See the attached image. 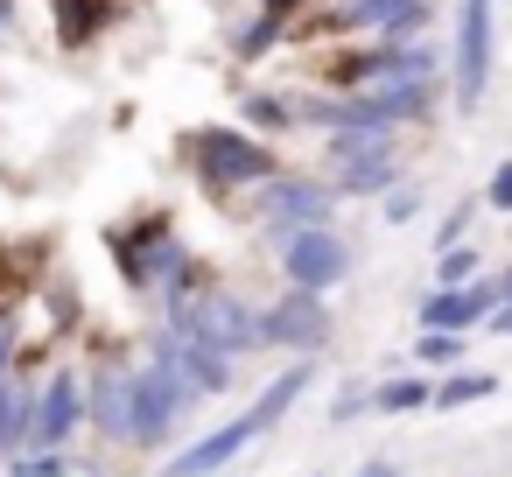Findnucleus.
Returning a JSON list of instances; mask_svg holds the SVG:
<instances>
[{"label":"nucleus","instance_id":"obj_1","mask_svg":"<svg viewBox=\"0 0 512 477\" xmlns=\"http://www.w3.org/2000/svg\"><path fill=\"white\" fill-rule=\"evenodd\" d=\"M197 400V386L169 365V358H155L148 372H134V407H127V442H141V449H162L169 435H176V421H183V407Z\"/></svg>","mask_w":512,"mask_h":477},{"label":"nucleus","instance_id":"obj_2","mask_svg":"<svg viewBox=\"0 0 512 477\" xmlns=\"http://www.w3.org/2000/svg\"><path fill=\"white\" fill-rule=\"evenodd\" d=\"M169 330H183V337H197V344H211V351H225V358H239V351H260V309H246V302H232V295H204V302H169Z\"/></svg>","mask_w":512,"mask_h":477},{"label":"nucleus","instance_id":"obj_3","mask_svg":"<svg viewBox=\"0 0 512 477\" xmlns=\"http://www.w3.org/2000/svg\"><path fill=\"white\" fill-rule=\"evenodd\" d=\"M351 267H358V253H351L330 225H302V232H288V239H281V274H288V288L323 295V288L351 281Z\"/></svg>","mask_w":512,"mask_h":477},{"label":"nucleus","instance_id":"obj_4","mask_svg":"<svg viewBox=\"0 0 512 477\" xmlns=\"http://www.w3.org/2000/svg\"><path fill=\"white\" fill-rule=\"evenodd\" d=\"M190 155H197V169H204L211 190L267 183V176H274V148H260L253 134H232V127H204V134H190Z\"/></svg>","mask_w":512,"mask_h":477},{"label":"nucleus","instance_id":"obj_5","mask_svg":"<svg viewBox=\"0 0 512 477\" xmlns=\"http://www.w3.org/2000/svg\"><path fill=\"white\" fill-rule=\"evenodd\" d=\"M491 85V0H463L456 8V106L477 113Z\"/></svg>","mask_w":512,"mask_h":477},{"label":"nucleus","instance_id":"obj_6","mask_svg":"<svg viewBox=\"0 0 512 477\" xmlns=\"http://www.w3.org/2000/svg\"><path fill=\"white\" fill-rule=\"evenodd\" d=\"M260 218L274 225V239L302 232V225H330V190L323 183H302V176H267L260 183Z\"/></svg>","mask_w":512,"mask_h":477},{"label":"nucleus","instance_id":"obj_7","mask_svg":"<svg viewBox=\"0 0 512 477\" xmlns=\"http://www.w3.org/2000/svg\"><path fill=\"white\" fill-rule=\"evenodd\" d=\"M330 337V309L309 288H288L274 309H260V344H288V351H316Z\"/></svg>","mask_w":512,"mask_h":477},{"label":"nucleus","instance_id":"obj_8","mask_svg":"<svg viewBox=\"0 0 512 477\" xmlns=\"http://www.w3.org/2000/svg\"><path fill=\"white\" fill-rule=\"evenodd\" d=\"M505 295H498V281H463V288H435V295H421V330H477L491 309H498Z\"/></svg>","mask_w":512,"mask_h":477},{"label":"nucleus","instance_id":"obj_9","mask_svg":"<svg viewBox=\"0 0 512 477\" xmlns=\"http://www.w3.org/2000/svg\"><path fill=\"white\" fill-rule=\"evenodd\" d=\"M155 358H169L197 393H232V379H239L225 351H211V344H197V337H183V330H162V337H155Z\"/></svg>","mask_w":512,"mask_h":477},{"label":"nucleus","instance_id":"obj_10","mask_svg":"<svg viewBox=\"0 0 512 477\" xmlns=\"http://www.w3.org/2000/svg\"><path fill=\"white\" fill-rule=\"evenodd\" d=\"M78 421H85V386H78V372H50V386L36 393V442L43 449H57V442H71L78 435Z\"/></svg>","mask_w":512,"mask_h":477},{"label":"nucleus","instance_id":"obj_11","mask_svg":"<svg viewBox=\"0 0 512 477\" xmlns=\"http://www.w3.org/2000/svg\"><path fill=\"white\" fill-rule=\"evenodd\" d=\"M253 442V428L246 421H225V428H211V435H197L190 449H176L169 463H162V477H218L239 449Z\"/></svg>","mask_w":512,"mask_h":477},{"label":"nucleus","instance_id":"obj_12","mask_svg":"<svg viewBox=\"0 0 512 477\" xmlns=\"http://www.w3.org/2000/svg\"><path fill=\"white\" fill-rule=\"evenodd\" d=\"M309 386H316V365H309V351H302V358H295V365H288L281 379H267V386H260V400H253V407H246L239 421H246L253 435H267V428H274V421H281V414H288V407H295V400H302Z\"/></svg>","mask_w":512,"mask_h":477},{"label":"nucleus","instance_id":"obj_13","mask_svg":"<svg viewBox=\"0 0 512 477\" xmlns=\"http://www.w3.org/2000/svg\"><path fill=\"white\" fill-rule=\"evenodd\" d=\"M127 407H134V372H99V386L85 400V414L99 421V435L127 442Z\"/></svg>","mask_w":512,"mask_h":477},{"label":"nucleus","instance_id":"obj_14","mask_svg":"<svg viewBox=\"0 0 512 477\" xmlns=\"http://www.w3.org/2000/svg\"><path fill=\"white\" fill-rule=\"evenodd\" d=\"M29 428H36V386L29 379H0V449L22 456Z\"/></svg>","mask_w":512,"mask_h":477},{"label":"nucleus","instance_id":"obj_15","mask_svg":"<svg viewBox=\"0 0 512 477\" xmlns=\"http://www.w3.org/2000/svg\"><path fill=\"white\" fill-rule=\"evenodd\" d=\"M428 400H435V386H428L421 372H414V379H386V386L372 393L379 414H414V407H428Z\"/></svg>","mask_w":512,"mask_h":477},{"label":"nucleus","instance_id":"obj_16","mask_svg":"<svg viewBox=\"0 0 512 477\" xmlns=\"http://www.w3.org/2000/svg\"><path fill=\"white\" fill-rule=\"evenodd\" d=\"M57 36L78 50V43H92L99 36V0H57Z\"/></svg>","mask_w":512,"mask_h":477},{"label":"nucleus","instance_id":"obj_17","mask_svg":"<svg viewBox=\"0 0 512 477\" xmlns=\"http://www.w3.org/2000/svg\"><path fill=\"white\" fill-rule=\"evenodd\" d=\"M484 393H498L491 372H456V379L435 386V407H463V400H484Z\"/></svg>","mask_w":512,"mask_h":477},{"label":"nucleus","instance_id":"obj_18","mask_svg":"<svg viewBox=\"0 0 512 477\" xmlns=\"http://www.w3.org/2000/svg\"><path fill=\"white\" fill-rule=\"evenodd\" d=\"M463 281H477V253H470V246H442V260H435V288H463Z\"/></svg>","mask_w":512,"mask_h":477},{"label":"nucleus","instance_id":"obj_19","mask_svg":"<svg viewBox=\"0 0 512 477\" xmlns=\"http://www.w3.org/2000/svg\"><path fill=\"white\" fill-rule=\"evenodd\" d=\"M8 470H15V477H64V456H57V449H43V456H8Z\"/></svg>","mask_w":512,"mask_h":477},{"label":"nucleus","instance_id":"obj_20","mask_svg":"<svg viewBox=\"0 0 512 477\" xmlns=\"http://www.w3.org/2000/svg\"><path fill=\"white\" fill-rule=\"evenodd\" d=\"M246 120H260V127H288L295 113H288L281 99H267V92H253V99H246Z\"/></svg>","mask_w":512,"mask_h":477},{"label":"nucleus","instance_id":"obj_21","mask_svg":"<svg viewBox=\"0 0 512 477\" xmlns=\"http://www.w3.org/2000/svg\"><path fill=\"white\" fill-rule=\"evenodd\" d=\"M386 218H393V225H407V218H421V190H407V183H393V190H386Z\"/></svg>","mask_w":512,"mask_h":477},{"label":"nucleus","instance_id":"obj_22","mask_svg":"<svg viewBox=\"0 0 512 477\" xmlns=\"http://www.w3.org/2000/svg\"><path fill=\"white\" fill-rule=\"evenodd\" d=\"M484 204L512 218V162H498V169H491V183H484Z\"/></svg>","mask_w":512,"mask_h":477},{"label":"nucleus","instance_id":"obj_23","mask_svg":"<svg viewBox=\"0 0 512 477\" xmlns=\"http://www.w3.org/2000/svg\"><path fill=\"white\" fill-rule=\"evenodd\" d=\"M414 351H421V358H428V365H442V358H456V351H463V344H456V330H428V337H421V344H414Z\"/></svg>","mask_w":512,"mask_h":477},{"label":"nucleus","instance_id":"obj_24","mask_svg":"<svg viewBox=\"0 0 512 477\" xmlns=\"http://www.w3.org/2000/svg\"><path fill=\"white\" fill-rule=\"evenodd\" d=\"M358 407H372V393H365V386H344V393H337V407H330V421H351Z\"/></svg>","mask_w":512,"mask_h":477},{"label":"nucleus","instance_id":"obj_25","mask_svg":"<svg viewBox=\"0 0 512 477\" xmlns=\"http://www.w3.org/2000/svg\"><path fill=\"white\" fill-rule=\"evenodd\" d=\"M8 365H15V323H0V379H15Z\"/></svg>","mask_w":512,"mask_h":477},{"label":"nucleus","instance_id":"obj_26","mask_svg":"<svg viewBox=\"0 0 512 477\" xmlns=\"http://www.w3.org/2000/svg\"><path fill=\"white\" fill-rule=\"evenodd\" d=\"M463 225H470V204H463V211H449V218H442V246H456V232H463Z\"/></svg>","mask_w":512,"mask_h":477},{"label":"nucleus","instance_id":"obj_27","mask_svg":"<svg viewBox=\"0 0 512 477\" xmlns=\"http://www.w3.org/2000/svg\"><path fill=\"white\" fill-rule=\"evenodd\" d=\"M484 323H491V330H498V337H512V295H505V309H491V316H484Z\"/></svg>","mask_w":512,"mask_h":477},{"label":"nucleus","instance_id":"obj_28","mask_svg":"<svg viewBox=\"0 0 512 477\" xmlns=\"http://www.w3.org/2000/svg\"><path fill=\"white\" fill-rule=\"evenodd\" d=\"M358 477H400V470H393V463H386V456H372V463H365V470H358Z\"/></svg>","mask_w":512,"mask_h":477},{"label":"nucleus","instance_id":"obj_29","mask_svg":"<svg viewBox=\"0 0 512 477\" xmlns=\"http://www.w3.org/2000/svg\"><path fill=\"white\" fill-rule=\"evenodd\" d=\"M288 8H295V0H267V15H274V22H281V15H288Z\"/></svg>","mask_w":512,"mask_h":477}]
</instances>
